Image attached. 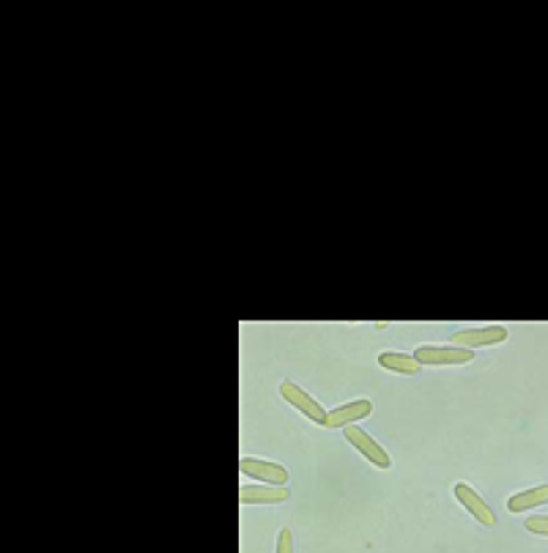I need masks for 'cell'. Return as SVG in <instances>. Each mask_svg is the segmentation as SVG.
Segmentation results:
<instances>
[{"label":"cell","mask_w":548,"mask_h":553,"mask_svg":"<svg viewBox=\"0 0 548 553\" xmlns=\"http://www.w3.org/2000/svg\"><path fill=\"white\" fill-rule=\"evenodd\" d=\"M524 529H526V531H532V534L548 537V518H545V515H535V518H526Z\"/></svg>","instance_id":"obj_11"},{"label":"cell","mask_w":548,"mask_h":553,"mask_svg":"<svg viewBox=\"0 0 548 553\" xmlns=\"http://www.w3.org/2000/svg\"><path fill=\"white\" fill-rule=\"evenodd\" d=\"M453 493H456V498L461 501V505L472 513V518H474V521H480V523H483V526H488V529H493V526H496V515H493V510L485 505L483 496H480L472 485L458 482V485L453 488Z\"/></svg>","instance_id":"obj_6"},{"label":"cell","mask_w":548,"mask_h":553,"mask_svg":"<svg viewBox=\"0 0 548 553\" xmlns=\"http://www.w3.org/2000/svg\"><path fill=\"white\" fill-rule=\"evenodd\" d=\"M510 337L505 326H477V329H461L453 334V345L458 348H485V345H500Z\"/></svg>","instance_id":"obj_4"},{"label":"cell","mask_w":548,"mask_h":553,"mask_svg":"<svg viewBox=\"0 0 548 553\" xmlns=\"http://www.w3.org/2000/svg\"><path fill=\"white\" fill-rule=\"evenodd\" d=\"M370 414H373L370 400H352V403H345V406L329 411L324 428H348V425H354V422H362Z\"/></svg>","instance_id":"obj_8"},{"label":"cell","mask_w":548,"mask_h":553,"mask_svg":"<svg viewBox=\"0 0 548 553\" xmlns=\"http://www.w3.org/2000/svg\"><path fill=\"white\" fill-rule=\"evenodd\" d=\"M414 359L425 367H441V365H469L474 359L472 348H458V345H420L414 350Z\"/></svg>","instance_id":"obj_1"},{"label":"cell","mask_w":548,"mask_h":553,"mask_svg":"<svg viewBox=\"0 0 548 553\" xmlns=\"http://www.w3.org/2000/svg\"><path fill=\"white\" fill-rule=\"evenodd\" d=\"M291 490L285 485H241L239 498L241 505H283Z\"/></svg>","instance_id":"obj_7"},{"label":"cell","mask_w":548,"mask_h":553,"mask_svg":"<svg viewBox=\"0 0 548 553\" xmlns=\"http://www.w3.org/2000/svg\"><path fill=\"white\" fill-rule=\"evenodd\" d=\"M343 433H345V441L352 444L357 452H362V455L376 466V469H389L392 466V461H389V455L384 452V446L370 436V433H365L362 428H357V425H348V428H343Z\"/></svg>","instance_id":"obj_2"},{"label":"cell","mask_w":548,"mask_h":553,"mask_svg":"<svg viewBox=\"0 0 548 553\" xmlns=\"http://www.w3.org/2000/svg\"><path fill=\"white\" fill-rule=\"evenodd\" d=\"M548 505V485H537V488H526L516 496L508 498V510L510 513H526V510H537Z\"/></svg>","instance_id":"obj_9"},{"label":"cell","mask_w":548,"mask_h":553,"mask_svg":"<svg viewBox=\"0 0 548 553\" xmlns=\"http://www.w3.org/2000/svg\"><path fill=\"white\" fill-rule=\"evenodd\" d=\"M280 394L285 403H291L296 411H302L310 422H318V425H326V411L321 409V403L316 397H310L302 386H296L291 381H283L280 384Z\"/></svg>","instance_id":"obj_3"},{"label":"cell","mask_w":548,"mask_h":553,"mask_svg":"<svg viewBox=\"0 0 548 553\" xmlns=\"http://www.w3.org/2000/svg\"><path fill=\"white\" fill-rule=\"evenodd\" d=\"M277 553H293V534L288 529H280L277 534Z\"/></svg>","instance_id":"obj_12"},{"label":"cell","mask_w":548,"mask_h":553,"mask_svg":"<svg viewBox=\"0 0 548 553\" xmlns=\"http://www.w3.org/2000/svg\"><path fill=\"white\" fill-rule=\"evenodd\" d=\"M378 365L389 373H401V376H420L422 370L414 354H401V350H387V354L378 357Z\"/></svg>","instance_id":"obj_10"},{"label":"cell","mask_w":548,"mask_h":553,"mask_svg":"<svg viewBox=\"0 0 548 553\" xmlns=\"http://www.w3.org/2000/svg\"><path fill=\"white\" fill-rule=\"evenodd\" d=\"M241 474L261 480L264 485H288V471L285 466L274 463V461H264V458H241Z\"/></svg>","instance_id":"obj_5"}]
</instances>
